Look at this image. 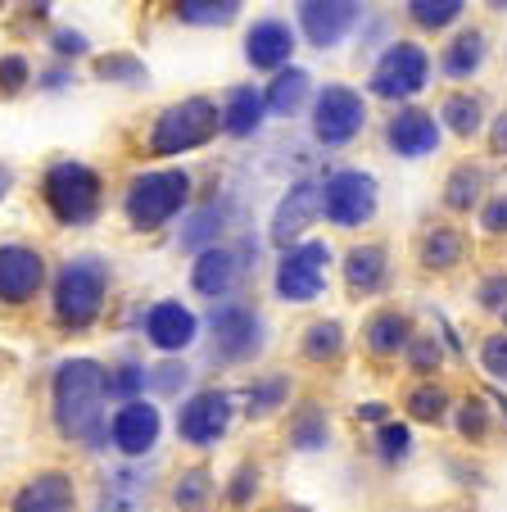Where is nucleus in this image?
Instances as JSON below:
<instances>
[{"instance_id": "obj_57", "label": "nucleus", "mask_w": 507, "mask_h": 512, "mask_svg": "<svg viewBox=\"0 0 507 512\" xmlns=\"http://www.w3.org/2000/svg\"><path fill=\"white\" fill-rule=\"evenodd\" d=\"M485 10L489 14H507V0H485Z\"/></svg>"}, {"instance_id": "obj_31", "label": "nucleus", "mask_w": 507, "mask_h": 512, "mask_svg": "<svg viewBox=\"0 0 507 512\" xmlns=\"http://www.w3.org/2000/svg\"><path fill=\"white\" fill-rule=\"evenodd\" d=\"M349 354V331L340 318H313L299 331V358L308 368H335Z\"/></svg>"}, {"instance_id": "obj_32", "label": "nucleus", "mask_w": 507, "mask_h": 512, "mask_svg": "<svg viewBox=\"0 0 507 512\" xmlns=\"http://www.w3.org/2000/svg\"><path fill=\"white\" fill-rule=\"evenodd\" d=\"M489 59V37L480 28H458L440 50V73L449 82H471Z\"/></svg>"}, {"instance_id": "obj_1", "label": "nucleus", "mask_w": 507, "mask_h": 512, "mask_svg": "<svg viewBox=\"0 0 507 512\" xmlns=\"http://www.w3.org/2000/svg\"><path fill=\"white\" fill-rule=\"evenodd\" d=\"M50 426L64 445H77L87 454L109 449V386L100 358L73 354L55 363V372H50Z\"/></svg>"}, {"instance_id": "obj_55", "label": "nucleus", "mask_w": 507, "mask_h": 512, "mask_svg": "<svg viewBox=\"0 0 507 512\" xmlns=\"http://www.w3.org/2000/svg\"><path fill=\"white\" fill-rule=\"evenodd\" d=\"M10 191H14V164H0V204L10 200Z\"/></svg>"}, {"instance_id": "obj_27", "label": "nucleus", "mask_w": 507, "mask_h": 512, "mask_svg": "<svg viewBox=\"0 0 507 512\" xmlns=\"http://www.w3.org/2000/svg\"><path fill=\"white\" fill-rule=\"evenodd\" d=\"M227 223H231V209L227 200H204L195 209L182 213V227H177V250L182 254H200V250H213V245L227 241Z\"/></svg>"}, {"instance_id": "obj_41", "label": "nucleus", "mask_w": 507, "mask_h": 512, "mask_svg": "<svg viewBox=\"0 0 507 512\" xmlns=\"http://www.w3.org/2000/svg\"><path fill=\"white\" fill-rule=\"evenodd\" d=\"M259 494H263V467L245 458V463H236L227 472V481H222V508L227 512H254Z\"/></svg>"}, {"instance_id": "obj_56", "label": "nucleus", "mask_w": 507, "mask_h": 512, "mask_svg": "<svg viewBox=\"0 0 507 512\" xmlns=\"http://www.w3.org/2000/svg\"><path fill=\"white\" fill-rule=\"evenodd\" d=\"M10 368H14V358H10V354H5V349H0V381L10 377Z\"/></svg>"}, {"instance_id": "obj_48", "label": "nucleus", "mask_w": 507, "mask_h": 512, "mask_svg": "<svg viewBox=\"0 0 507 512\" xmlns=\"http://www.w3.org/2000/svg\"><path fill=\"white\" fill-rule=\"evenodd\" d=\"M50 55L59 59V64H73V59H87L91 55V37L77 28H55L50 32Z\"/></svg>"}, {"instance_id": "obj_45", "label": "nucleus", "mask_w": 507, "mask_h": 512, "mask_svg": "<svg viewBox=\"0 0 507 512\" xmlns=\"http://www.w3.org/2000/svg\"><path fill=\"white\" fill-rule=\"evenodd\" d=\"M476 363H480V372H485L489 381H498V386H507V331L498 327V331H489L485 340H480V349H476Z\"/></svg>"}, {"instance_id": "obj_21", "label": "nucleus", "mask_w": 507, "mask_h": 512, "mask_svg": "<svg viewBox=\"0 0 507 512\" xmlns=\"http://www.w3.org/2000/svg\"><path fill=\"white\" fill-rule=\"evenodd\" d=\"M444 141V127L431 109H417V105H399L390 118H385V145L390 155L399 159H431Z\"/></svg>"}, {"instance_id": "obj_5", "label": "nucleus", "mask_w": 507, "mask_h": 512, "mask_svg": "<svg viewBox=\"0 0 507 512\" xmlns=\"http://www.w3.org/2000/svg\"><path fill=\"white\" fill-rule=\"evenodd\" d=\"M222 132V109L209 96H182L173 105H163L154 114L150 132H145V155L150 159H177L204 150L213 136Z\"/></svg>"}, {"instance_id": "obj_35", "label": "nucleus", "mask_w": 507, "mask_h": 512, "mask_svg": "<svg viewBox=\"0 0 507 512\" xmlns=\"http://www.w3.org/2000/svg\"><path fill=\"white\" fill-rule=\"evenodd\" d=\"M308 91H313L308 68L290 64V68H281V73H272V82L263 87V105H268V114L290 118V114H299V105L308 100Z\"/></svg>"}, {"instance_id": "obj_22", "label": "nucleus", "mask_w": 507, "mask_h": 512, "mask_svg": "<svg viewBox=\"0 0 507 512\" xmlns=\"http://www.w3.org/2000/svg\"><path fill=\"white\" fill-rule=\"evenodd\" d=\"M412 254H417V268L431 272V277H449V272H458L462 263H467L471 254V236L462 232V227L453 223H426L417 232V241H412Z\"/></svg>"}, {"instance_id": "obj_43", "label": "nucleus", "mask_w": 507, "mask_h": 512, "mask_svg": "<svg viewBox=\"0 0 507 512\" xmlns=\"http://www.w3.org/2000/svg\"><path fill=\"white\" fill-rule=\"evenodd\" d=\"M191 368H186L182 358H159L150 363V395L154 399H186L191 395Z\"/></svg>"}, {"instance_id": "obj_11", "label": "nucleus", "mask_w": 507, "mask_h": 512, "mask_svg": "<svg viewBox=\"0 0 507 512\" xmlns=\"http://www.w3.org/2000/svg\"><path fill=\"white\" fill-rule=\"evenodd\" d=\"M367 100L363 91L345 87V82H326L317 87L313 109H308V127H313V141L322 150H340V145H354L367 132Z\"/></svg>"}, {"instance_id": "obj_8", "label": "nucleus", "mask_w": 507, "mask_h": 512, "mask_svg": "<svg viewBox=\"0 0 507 512\" xmlns=\"http://www.w3.org/2000/svg\"><path fill=\"white\" fill-rule=\"evenodd\" d=\"M331 263H335V250L317 236L308 241L290 245V250L277 254V268H272V295L281 304H317L326 295V281H331Z\"/></svg>"}, {"instance_id": "obj_12", "label": "nucleus", "mask_w": 507, "mask_h": 512, "mask_svg": "<svg viewBox=\"0 0 507 512\" xmlns=\"http://www.w3.org/2000/svg\"><path fill=\"white\" fill-rule=\"evenodd\" d=\"M50 259L32 241H0V309H28L50 290Z\"/></svg>"}, {"instance_id": "obj_42", "label": "nucleus", "mask_w": 507, "mask_h": 512, "mask_svg": "<svg viewBox=\"0 0 507 512\" xmlns=\"http://www.w3.org/2000/svg\"><path fill=\"white\" fill-rule=\"evenodd\" d=\"M444 358H449V349H444L440 331H417L399 363L412 372V381H426V377H440L444 372Z\"/></svg>"}, {"instance_id": "obj_24", "label": "nucleus", "mask_w": 507, "mask_h": 512, "mask_svg": "<svg viewBox=\"0 0 507 512\" xmlns=\"http://www.w3.org/2000/svg\"><path fill=\"white\" fill-rule=\"evenodd\" d=\"M236 399L249 422H272V417L290 413V404H295V377H290L286 368L254 372V377L236 390Z\"/></svg>"}, {"instance_id": "obj_49", "label": "nucleus", "mask_w": 507, "mask_h": 512, "mask_svg": "<svg viewBox=\"0 0 507 512\" xmlns=\"http://www.w3.org/2000/svg\"><path fill=\"white\" fill-rule=\"evenodd\" d=\"M354 417H358L363 426H372V431H376V426H385V422L394 417V404H385V399H367V404L354 408Z\"/></svg>"}, {"instance_id": "obj_50", "label": "nucleus", "mask_w": 507, "mask_h": 512, "mask_svg": "<svg viewBox=\"0 0 507 512\" xmlns=\"http://www.w3.org/2000/svg\"><path fill=\"white\" fill-rule=\"evenodd\" d=\"M68 82H73V64H59V59L46 68V73H37V87L41 91H64Z\"/></svg>"}, {"instance_id": "obj_9", "label": "nucleus", "mask_w": 507, "mask_h": 512, "mask_svg": "<svg viewBox=\"0 0 507 512\" xmlns=\"http://www.w3.org/2000/svg\"><path fill=\"white\" fill-rule=\"evenodd\" d=\"M431 68H435L431 50L421 46V41L399 37L381 50V59L367 73V96L390 100V105H408V100H417L421 91L431 87Z\"/></svg>"}, {"instance_id": "obj_20", "label": "nucleus", "mask_w": 507, "mask_h": 512, "mask_svg": "<svg viewBox=\"0 0 507 512\" xmlns=\"http://www.w3.org/2000/svg\"><path fill=\"white\" fill-rule=\"evenodd\" d=\"M417 331L421 327L408 309H399V304H376L363 318L358 340H363V354L372 358V363H394V358H403V349L412 345Z\"/></svg>"}, {"instance_id": "obj_54", "label": "nucleus", "mask_w": 507, "mask_h": 512, "mask_svg": "<svg viewBox=\"0 0 507 512\" xmlns=\"http://www.w3.org/2000/svg\"><path fill=\"white\" fill-rule=\"evenodd\" d=\"M485 395H489V404H494V413L507 422V390H503V386H489Z\"/></svg>"}, {"instance_id": "obj_13", "label": "nucleus", "mask_w": 507, "mask_h": 512, "mask_svg": "<svg viewBox=\"0 0 507 512\" xmlns=\"http://www.w3.org/2000/svg\"><path fill=\"white\" fill-rule=\"evenodd\" d=\"M317 218H322V177H295L268 218V245L281 254L290 245L308 241Z\"/></svg>"}, {"instance_id": "obj_14", "label": "nucleus", "mask_w": 507, "mask_h": 512, "mask_svg": "<svg viewBox=\"0 0 507 512\" xmlns=\"http://www.w3.org/2000/svg\"><path fill=\"white\" fill-rule=\"evenodd\" d=\"M163 440V408L154 399H132L109 413V449L127 463H141Z\"/></svg>"}, {"instance_id": "obj_53", "label": "nucleus", "mask_w": 507, "mask_h": 512, "mask_svg": "<svg viewBox=\"0 0 507 512\" xmlns=\"http://www.w3.org/2000/svg\"><path fill=\"white\" fill-rule=\"evenodd\" d=\"M259 512H313L308 503H299V499H281V503H263Z\"/></svg>"}, {"instance_id": "obj_36", "label": "nucleus", "mask_w": 507, "mask_h": 512, "mask_svg": "<svg viewBox=\"0 0 507 512\" xmlns=\"http://www.w3.org/2000/svg\"><path fill=\"white\" fill-rule=\"evenodd\" d=\"M372 454H376V463H381L385 472H399V467L408 463L412 454H417V435H412V422H403V417H390L385 426H376V431H372Z\"/></svg>"}, {"instance_id": "obj_46", "label": "nucleus", "mask_w": 507, "mask_h": 512, "mask_svg": "<svg viewBox=\"0 0 507 512\" xmlns=\"http://www.w3.org/2000/svg\"><path fill=\"white\" fill-rule=\"evenodd\" d=\"M32 87V64L28 55H19V50H10V55H0V96L14 100L19 91Z\"/></svg>"}, {"instance_id": "obj_10", "label": "nucleus", "mask_w": 507, "mask_h": 512, "mask_svg": "<svg viewBox=\"0 0 507 512\" xmlns=\"http://www.w3.org/2000/svg\"><path fill=\"white\" fill-rule=\"evenodd\" d=\"M381 213V182L367 168H331L322 177V218L335 232L372 227Z\"/></svg>"}, {"instance_id": "obj_40", "label": "nucleus", "mask_w": 507, "mask_h": 512, "mask_svg": "<svg viewBox=\"0 0 507 512\" xmlns=\"http://www.w3.org/2000/svg\"><path fill=\"white\" fill-rule=\"evenodd\" d=\"M403 14L417 32H449L462 23L467 0H403Z\"/></svg>"}, {"instance_id": "obj_47", "label": "nucleus", "mask_w": 507, "mask_h": 512, "mask_svg": "<svg viewBox=\"0 0 507 512\" xmlns=\"http://www.w3.org/2000/svg\"><path fill=\"white\" fill-rule=\"evenodd\" d=\"M476 227L489 241H503L507 236V191H489V200L476 209Z\"/></svg>"}, {"instance_id": "obj_3", "label": "nucleus", "mask_w": 507, "mask_h": 512, "mask_svg": "<svg viewBox=\"0 0 507 512\" xmlns=\"http://www.w3.org/2000/svg\"><path fill=\"white\" fill-rule=\"evenodd\" d=\"M195 195V177L186 168H141V173L127 177L123 186V223L141 236H154L163 227H173L186 209H191Z\"/></svg>"}, {"instance_id": "obj_34", "label": "nucleus", "mask_w": 507, "mask_h": 512, "mask_svg": "<svg viewBox=\"0 0 507 512\" xmlns=\"http://www.w3.org/2000/svg\"><path fill=\"white\" fill-rule=\"evenodd\" d=\"M440 127L444 132H453L458 141H476L480 132L489 127V114H485V100L476 96V91H449V96L440 100Z\"/></svg>"}, {"instance_id": "obj_4", "label": "nucleus", "mask_w": 507, "mask_h": 512, "mask_svg": "<svg viewBox=\"0 0 507 512\" xmlns=\"http://www.w3.org/2000/svg\"><path fill=\"white\" fill-rule=\"evenodd\" d=\"M41 204H46L50 223L64 232H87L105 213V177L87 159H50L41 173Z\"/></svg>"}, {"instance_id": "obj_29", "label": "nucleus", "mask_w": 507, "mask_h": 512, "mask_svg": "<svg viewBox=\"0 0 507 512\" xmlns=\"http://www.w3.org/2000/svg\"><path fill=\"white\" fill-rule=\"evenodd\" d=\"M485 200H489V168L485 164H471V159L453 164L449 177H444V186H440L444 213H453V218H471V213H476Z\"/></svg>"}, {"instance_id": "obj_26", "label": "nucleus", "mask_w": 507, "mask_h": 512, "mask_svg": "<svg viewBox=\"0 0 507 512\" xmlns=\"http://www.w3.org/2000/svg\"><path fill=\"white\" fill-rule=\"evenodd\" d=\"M335 440L331 408L322 399H295L286 413V449L290 454H326Z\"/></svg>"}, {"instance_id": "obj_33", "label": "nucleus", "mask_w": 507, "mask_h": 512, "mask_svg": "<svg viewBox=\"0 0 507 512\" xmlns=\"http://www.w3.org/2000/svg\"><path fill=\"white\" fill-rule=\"evenodd\" d=\"M449 426H453V435H458L462 445H471V449L489 445V440H494V426H498V413H494V404H489L485 390H476V395H462L458 404H453Z\"/></svg>"}, {"instance_id": "obj_17", "label": "nucleus", "mask_w": 507, "mask_h": 512, "mask_svg": "<svg viewBox=\"0 0 507 512\" xmlns=\"http://www.w3.org/2000/svg\"><path fill=\"white\" fill-rule=\"evenodd\" d=\"M340 281H345V295L354 304L363 300H381L394 281V254L385 241H354L340 254Z\"/></svg>"}, {"instance_id": "obj_15", "label": "nucleus", "mask_w": 507, "mask_h": 512, "mask_svg": "<svg viewBox=\"0 0 507 512\" xmlns=\"http://www.w3.org/2000/svg\"><path fill=\"white\" fill-rule=\"evenodd\" d=\"M200 331H204V318L191 309V304H182V300H154L150 309L141 313V336H145V345L154 349V354H163V358H182L186 349L200 340Z\"/></svg>"}, {"instance_id": "obj_37", "label": "nucleus", "mask_w": 507, "mask_h": 512, "mask_svg": "<svg viewBox=\"0 0 507 512\" xmlns=\"http://www.w3.org/2000/svg\"><path fill=\"white\" fill-rule=\"evenodd\" d=\"M105 386H109V404H132V399H145L150 395V368L141 358L123 354L114 363H105Z\"/></svg>"}, {"instance_id": "obj_23", "label": "nucleus", "mask_w": 507, "mask_h": 512, "mask_svg": "<svg viewBox=\"0 0 507 512\" xmlns=\"http://www.w3.org/2000/svg\"><path fill=\"white\" fill-rule=\"evenodd\" d=\"M299 50V37L286 19H254L245 28V64L254 73H281L290 68Z\"/></svg>"}, {"instance_id": "obj_30", "label": "nucleus", "mask_w": 507, "mask_h": 512, "mask_svg": "<svg viewBox=\"0 0 507 512\" xmlns=\"http://www.w3.org/2000/svg\"><path fill=\"white\" fill-rule=\"evenodd\" d=\"M222 136L231 141H245L268 123V105H263V91L254 82H236V87L222 91Z\"/></svg>"}, {"instance_id": "obj_52", "label": "nucleus", "mask_w": 507, "mask_h": 512, "mask_svg": "<svg viewBox=\"0 0 507 512\" xmlns=\"http://www.w3.org/2000/svg\"><path fill=\"white\" fill-rule=\"evenodd\" d=\"M50 5H55V0H23V14H28V19H50Z\"/></svg>"}, {"instance_id": "obj_18", "label": "nucleus", "mask_w": 507, "mask_h": 512, "mask_svg": "<svg viewBox=\"0 0 507 512\" xmlns=\"http://www.w3.org/2000/svg\"><path fill=\"white\" fill-rule=\"evenodd\" d=\"M245 272H249V250H245V245L222 241V245L200 250L191 259V290L200 295V300L222 304V300H231V295L240 290Z\"/></svg>"}, {"instance_id": "obj_16", "label": "nucleus", "mask_w": 507, "mask_h": 512, "mask_svg": "<svg viewBox=\"0 0 507 512\" xmlns=\"http://www.w3.org/2000/svg\"><path fill=\"white\" fill-rule=\"evenodd\" d=\"M82 490L68 467H37L28 472L5 499V512H77Z\"/></svg>"}, {"instance_id": "obj_38", "label": "nucleus", "mask_w": 507, "mask_h": 512, "mask_svg": "<svg viewBox=\"0 0 507 512\" xmlns=\"http://www.w3.org/2000/svg\"><path fill=\"white\" fill-rule=\"evenodd\" d=\"M245 0H173V19L182 28H227L240 19Z\"/></svg>"}, {"instance_id": "obj_25", "label": "nucleus", "mask_w": 507, "mask_h": 512, "mask_svg": "<svg viewBox=\"0 0 507 512\" xmlns=\"http://www.w3.org/2000/svg\"><path fill=\"white\" fill-rule=\"evenodd\" d=\"M168 508L173 512H222V481L209 463H186L168 476Z\"/></svg>"}, {"instance_id": "obj_28", "label": "nucleus", "mask_w": 507, "mask_h": 512, "mask_svg": "<svg viewBox=\"0 0 507 512\" xmlns=\"http://www.w3.org/2000/svg\"><path fill=\"white\" fill-rule=\"evenodd\" d=\"M399 404H403V422L412 426H449L458 395L449 390L444 377H426V381H412Z\"/></svg>"}, {"instance_id": "obj_39", "label": "nucleus", "mask_w": 507, "mask_h": 512, "mask_svg": "<svg viewBox=\"0 0 507 512\" xmlns=\"http://www.w3.org/2000/svg\"><path fill=\"white\" fill-rule=\"evenodd\" d=\"M91 73H96V82H114V87H150V68H145V59L132 55V50L96 55L91 59Z\"/></svg>"}, {"instance_id": "obj_6", "label": "nucleus", "mask_w": 507, "mask_h": 512, "mask_svg": "<svg viewBox=\"0 0 507 512\" xmlns=\"http://www.w3.org/2000/svg\"><path fill=\"white\" fill-rule=\"evenodd\" d=\"M209 327V354L218 368H245L268 349V318L249 300H222L204 318Z\"/></svg>"}, {"instance_id": "obj_44", "label": "nucleus", "mask_w": 507, "mask_h": 512, "mask_svg": "<svg viewBox=\"0 0 507 512\" xmlns=\"http://www.w3.org/2000/svg\"><path fill=\"white\" fill-rule=\"evenodd\" d=\"M476 309L480 313H494V318H503L507 313V268H489V272H480V281H476Z\"/></svg>"}, {"instance_id": "obj_7", "label": "nucleus", "mask_w": 507, "mask_h": 512, "mask_svg": "<svg viewBox=\"0 0 507 512\" xmlns=\"http://www.w3.org/2000/svg\"><path fill=\"white\" fill-rule=\"evenodd\" d=\"M240 417V399L236 390L227 386H200L191 390V395L177 404V440H182L186 449H195V454H209V449H218L222 440L231 435V426H236Z\"/></svg>"}, {"instance_id": "obj_51", "label": "nucleus", "mask_w": 507, "mask_h": 512, "mask_svg": "<svg viewBox=\"0 0 507 512\" xmlns=\"http://www.w3.org/2000/svg\"><path fill=\"white\" fill-rule=\"evenodd\" d=\"M485 132H489V150H494L498 159H507V109H503V114L489 118Z\"/></svg>"}, {"instance_id": "obj_19", "label": "nucleus", "mask_w": 507, "mask_h": 512, "mask_svg": "<svg viewBox=\"0 0 507 512\" xmlns=\"http://www.w3.org/2000/svg\"><path fill=\"white\" fill-rule=\"evenodd\" d=\"M363 19V0H295V23L313 50H335Z\"/></svg>"}, {"instance_id": "obj_2", "label": "nucleus", "mask_w": 507, "mask_h": 512, "mask_svg": "<svg viewBox=\"0 0 507 512\" xmlns=\"http://www.w3.org/2000/svg\"><path fill=\"white\" fill-rule=\"evenodd\" d=\"M114 290V263L105 254H68L50 272V327L59 336H87L100 327Z\"/></svg>"}]
</instances>
